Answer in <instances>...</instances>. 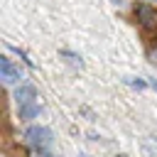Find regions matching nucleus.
<instances>
[{"label":"nucleus","instance_id":"f257e3e1","mask_svg":"<svg viewBox=\"0 0 157 157\" xmlns=\"http://www.w3.org/2000/svg\"><path fill=\"white\" fill-rule=\"evenodd\" d=\"M22 137H25V142H27L34 152L49 150L52 142H54V132H52L47 125H29V128L22 132Z\"/></svg>","mask_w":157,"mask_h":157},{"label":"nucleus","instance_id":"f03ea898","mask_svg":"<svg viewBox=\"0 0 157 157\" xmlns=\"http://www.w3.org/2000/svg\"><path fill=\"white\" fill-rule=\"evenodd\" d=\"M135 17H137V25L142 27V32L150 37V39H157V10L152 5H135Z\"/></svg>","mask_w":157,"mask_h":157},{"label":"nucleus","instance_id":"7ed1b4c3","mask_svg":"<svg viewBox=\"0 0 157 157\" xmlns=\"http://www.w3.org/2000/svg\"><path fill=\"white\" fill-rule=\"evenodd\" d=\"M0 78L5 86H12V83H22L25 74H22L20 64H15L10 56H0Z\"/></svg>","mask_w":157,"mask_h":157},{"label":"nucleus","instance_id":"20e7f679","mask_svg":"<svg viewBox=\"0 0 157 157\" xmlns=\"http://www.w3.org/2000/svg\"><path fill=\"white\" fill-rule=\"evenodd\" d=\"M12 98H15V103H17V105H25V103L37 101V98H39V93H37V86H32V83H17V88H15Z\"/></svg>","mask_w":157,"mask_h":157},{"label":"nucleus","instance_id":"39448f33","mask_svg":"<svg viewBox=\"0 0 157 157\" xmlns=\"http://www.w3.org/2000/svg\"><path fill=\"white\" fill-rule=\"evenodd\" d=\"M39 113H42V103H39V101H32V103L17 105V118H20L22 123H29V120L39 118Z\"/></svg>","mask_w":157,"mask_h":157},{"label":"nucleus","instance_id":"423d86ee","mask_svg":"<svg viewBox=\"0 0 157 157\" xmlns=\"http://www.w3.org/2000/svg\"><path fill=\"white\" fill-rule=\"evenodd\" d=\"M59 56H61V59H66V61H69L71 66H76V69H83V61H81V56H78L76 52H69V49H61V52H59Z\"/></svg>","mask_w":157,"mask_h":157},{"label":"nucleus","instance_id":"0eeeda50","mask_svg":"<svg viewBox=\"0 0 157 157\" xmlns=\"http://www.w3.org/2000/svg\"><path fill=\"white\" fill-rule=\"evenodd\" d=\"M142 150L147 152V157H157V137H147L142 142Z\"/></svg>","mask_w":157,"mask_h":157},{"label":"nucleus","instance_id":"6e6552de","mask_svg":"<svg viewBox=\"0 0 157 157\" xmlns=\"http://www.w3.org/2000/svg\"><path fill=\"white\" fill-rule=\"evenodd\" d=\"M123 81H125L128 86H132V88H137V91H145V88L150 86V83H147L145 78H123Z\"/></svg>","mask_w":157,"mask_h":157},{"label":"nucleus","instance_id":"1a4fd4ad","mask_svg":"<svg viewBox=\"0 0 157 157\" xmlns=\"http://www.w3.org/2000/svg\"><path fill=\"white\" fill-rule=\"evenodd\" d=\"M7 49H12L15 54H20V59H22V61H25V64H27L29 69H34V61H32V59L27 56V52H22V49H17V47H10V44H7Z\"/></svg>","mask_w":157,"mask_h":157},{"label":"nucleus","instance_id":"9d476101","mask_svg":"<svg viewBox=\"0 0 157 157\" xmlns=\"http://www.w3.org/2000/svg\"><path fill=\"white\" fill-rule=\"evenodd\" d=\"M37 157H56V155H52L49 150H39V152H37Z\"/></svg>","mask_w":157,"mask_h":157},{"label":"nucleus","instance_id":"9b49d317","mask_svg":"<svg viewBox=\"0 0 157 157\" xmlns=\"http://www.w3.org/2000/svg\"><path fill=\"white\" fill-rule=\"evenodd\" d=\"M150 61H155V64H157V49H155V52H150Z\"/></svg>","mask_w":157,"mask_h":157},{"label":"nucleus","instance_id":"f8f14e48","mask_svg":"<svg viewBox=\"0 0 157 157\" xmlns=\"http://www.w3.org/2000/svg\"><path fill=\"white\" fill-rule=\"evenodd\" d=\"M150 86H152V88H155V91H157V81H150Z\"/></svg>","mask_w":157,"mask_h":157},{"label":"nucleus","instance_id":"ddd939ff","mask_svg":"<svg viewBox=\"0 0 157 157\" xmlns=\"http://www.w3.org/2000/svg\"><path fill=\"white\" fill-rule=\"evenodd\" d=\"M115 157H128V155H115Z\"/></svg>","mask_w":157,"mask_h":157}]
</instances>
